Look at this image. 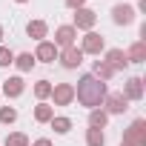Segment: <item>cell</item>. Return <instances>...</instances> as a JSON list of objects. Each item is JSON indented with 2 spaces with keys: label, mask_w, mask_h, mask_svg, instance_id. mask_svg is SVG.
Returning <instances> with one entry per match:
<instances>
[{
  "label": "cell",
  "mask_w": 146,
  "mask_h": 146,
  "mask_svg": "<svg viewBox=\"0 0 146 146\" xmlns=\"http://www.w3.org/2000/svg\"><path fill=\"white\" fill-rule=\"evenodd\" d=\"M120 146H132V143H126V140H120Z\"/></svg>",
  "instance_id": "cell-29"
},
{
  "label": "cell",
  "mask_w": 146,
  "mask_h": 146,
  "mask_svg": "<svg viewBox=\"0 0 146 146\" xmlns=\"http://www.w3.org/2000/svg\"><path fill=\"white\" fill-rule=\"evenodd\" d=\"M106 63H109L115 72H120V69H126V66H129V57H126V52H123V49H109V52H106Z\"/></svg>",
  "instance_id": "cell-11"
},
{
  "label": "cell",
  "mask_w": 146,
  "mask_h": 146,
  "mask_svg": "<svg viewBox=\"0 0 146 146\" xmlns=\"http://www.w3.org/2000/svg\"><path fill=\"white\" fill-rule=\"evenodd\" d=\"M26 35H29V37H35V40L40 43V40L49 35V26H46L43 20H29V26H26Z\"/></svg>",
  "instance_id": "cell-14"
},
{
  "label": "cell",
  "mask_w": 146,
  "mask_h": 146,
  "mask_svg": "<svg viewBox=\"0 0 146 146\" xmlns=\"http://www.w3.org/2000/svg\"><path fill=\"white\" fill-rule=\"evenodd\" d=\"M98 23V12H92V9H75V29H86V32H92V26Z\"/></svg>",
  "instance_id": "cell-6"
},
{
  "label": "cell",
  "mask_w": 146,
  "mask_h": 146,
  "mask_svg": "<svg viewBox=\"0 0 146 146\" xmlns=\"http://www.w3.org/2000/svg\"><path fill=\"white\" fill-rule=\"evenodd\" d=\"M126 57H129V63H143V60H146V43H143V40H135V43L129 46Z\"/></svg>",
  "instance_id": "cell-15"
},
{
  "label": "cell",
  "mask_w": 146,
  "mask_h": 146,
  "mask_svg": "<svg viewBox=\"0 0 146 146\" xmlns=\"http://www.w3.org/2000/svg\"><path fill=\"white\" fill-rule=\"evenodd\" d=\"M35 63H37V60H35V54H29V52H23V54H17V57H15V66H17L20 72H32V69H35Z\"/></svg>",
  "instance_id": "cell-19"
},
{
  "label": "cell",
  "mask_w": 146,
  "mask_h": 146,
  "mask_svg": "<svg viewBox=\"0 0 146 146\" xmlns=\"http://www.w3.org/2000/svg\"><path fill=\"white\" fill-rule=\"evenodd\" d=\"M112 20H115L117 26H129V23L135 20V9L126 6V3H117V6L112 9Z\"/></svg>",
  "instance_id": "cell-9"
},
{
  "label": "cell",
  "mask_w": 146,
  "mask_h": 146,
  "mask_svg": "<svg viewBox=\"0 0 146 146\" xmlns=\"http://www.w3.org/2000/svg\"><path fill=\"white\" fill-rule=\"evenodd\" d=\"M60 63H63L66 69H78V66L83 63V52H80L78 46H69V49H63V54H60Z\"/></svg>",
  "instance_id": "cell-10"
},
{
  "label": "cell",
  "mask_w": 146,
  "mask_h": 146,
  "mask_svg": "<svg viewBox=\"0 0 146 146\" xmlns=\"http://www.w3.org/2000/svg\"><path fill=\"white\" fill-rule=\"evenodd\" d=\"M86 146H106V135L103 129H86Z\"/></svg>",
  "instance_id": "cell-18"
},
{
  "label": "cell",
  "mask_w": 146,
  "mask_h": 146,
  "mask_svg": "<svg viewBox=\"0 0 146 146\" xmlns=\"http://www.w3.org/2000/svg\"><path fill=\"white\" fill-rule=\"evenodd\" d=\"M106 95H109V92H106V83L98 80L95 75H83V78L78 80L75 98H78L80 106H86V109H98V106H103V98H106Z\"/></svg>",
  "instance_id": "cell-1"
},
{
  "label": "cell",
  "mask_w": 146,
  "mask_h": 146,
  "mask_svg": "<svg viewBox=\"0 0 146 146\" xmlns=\"http://www.w3.org/2000/svg\"><path fill=\"white\" fill-rule=\"evenodd\" d=\"M123 140L132 143V146H146V120L143 117L132 120V126L123 132Z\"/></svg>",
  "instance_id": "cell-2"
},
{
  "label": "cell",
  "mask_w": 146,
  "mask_h": 146,
  "mask_svg": "<svg viewBox=\"0 0 146 146\" xmlns=\"http://www.w3.org/2000/svg\"><path fill=\"white\" fill-rule=\"evenodd\" d=\"M12 63H15V54H12V49L0 46V66H12Z\"/></svg>",
  "instance_id": "cell-25"
},
{
  "label": "cell",
  "mask_w": 146,
  "mask_h": 146,
  "mask_svg": "<svg viewBox=\"0 0 146 146\" xmlns=\"http://www.w3.org/2000/svg\"><path fill=\"white\" fill-rule=\"evenodd\" d=\"M83 3H86V0H66L69 9H83Z\"/></svg>",
  "instance_id": "cell-26"
},
{
  "label": "cell",
  "mask_w": 146,
  "mask_h": 146,
  "mask_svg": "<svg viewBox=\"0 0 146 146\" xmlns=\"http://www.w3.org/2000/svg\"><path fill=\"white\" fill-rule=\"evenodd\" d=\"M49 95H52V83H49V80H37V83H35V98H37V100H46Z\"/></svg>",
  "instance_id": "cell-21"
},
{
  "label": "cell",
  "mask_w": 146,
  "mask_h": 146,
  "mask_svg": "<svg viewBox=\"0 0 146 146\" xmlns=\"http://www.w3.org/2000/svg\"><path fill=\"white\" fill-rule=\"evenodd\" d=\"M32 146H52V140H49V137H40V140H35Z\"/></svg>",
  "instance_id": "cell-27"
},
{
  "label": "cell",
  "mask_w": 146,
  "mask_h": 146,
  "mask_svg": "<svg viewBox=\"0 0 146 146\" xmlns=\"http://www.w3.org/2000/svg\"><path fill=\"white\" fill-rule=\"evenodd\" d=\"M103 106H106V115H123L129 109V100L120 95V92H112L103 98Z\"/></svg>",
  "instance_id": "cell-4"
},
{
  "label": "cell",
  "mask_w": 146,
  "mask_h": 146,
  "mask_svg": "<svg viewBox=\"0 0 146 146\" xmlns=\"http://www.w3.org/2000/svg\"><path fill=\"white\" fill-rule=\"evenodd\" d=\"M109 123V115L103 112V109H92V115H89V126L92 129H103Z\"/></svg>",
  "instance_id": "cell-20"
},
{
  "label": "cell",
  "mask_w": 146,
  "mask_h": 146,
  "mask_svg": "<svg viewBox=\"0 0 146 146\" xmlns=\"http://www.w3.org/2000/svg\"><path fill=\"white\" fill-rule=\"evenodd\" d=\"M120 95H123L126 100H140V98H143V80H140V78H129V80H126V89H123Z\"/></svg>",
  "instance_id": "cell-12"
},
{
  "label": "cell",
  "mask_w": 146,
  "mask_h": 146,
  "mask_svg": "<svg viewBox=\"0 0 146 146\" xmlns=\"http://www.w3.org/2000/svg\"><path fill=\"white\" fill-rule=\"evenodd\" d=\"M49 98H54V106H69L75 100V86L72 83H57V86H52Z\"/></svg>",
  "instance_id": "cell-3"
},
{
  "label": "cell",
  "mask_w": 146,
  "mask_h": 146,
  "mask_svg": "<svg viewBox=\"0 0 146 146\" xmlns=\"http://www.w3.org/2000/svg\"><path fill=\"white\" fill-rule=\"evenodd\" d=\"M17 120V109L12 106H0V123H15Z\"/></svg>",
  "instance_id": "cell-23"
},
{
  "label": "cell",
  "mask_w": 146,
  "mask_h": 146,
  "mask_svg": "<svg viewBox=\"0 0 146 146\" xmlns=\"http://www.w3.org/2000/svg\"><path fill=\"white\" fill-rule=\"evenodd\" d=\"M6 146H29V137H26L23 132H15V135L6 137Z\"/></svg>",
  "instance_id": "cell-24"
},
{
  "label": "cell",
  "mask_w": 146,
  "mask_h": 146,
  "mask_svg": "<svg viewBox=\"0 0 146 146\" xmlns=\"http://www.w3.org/2000/svg\"><path fill=\"white\" fill-rule=\"evenodd\" d=\"M49 123H52V129L60 132V135H66V132L72 129V117H52Z\"/></svg>",
  "instance_id": "cell-22"
},
{
  "label": "cell",
  "mask_w": 146,
  "mask_h": 146,
  "mask_svg": "<svg viewBox=\"0 0 146 146\" xmlns=\"http://www.w3.org/2000/svg\"><path fill=\"white\" fill-rule=\"evenodd\" d=\"M75 37H78V29H75V26H60V29L54 32V46L69 49V46H75Z\"/></svg>",
  "instance_id": "cell-8"
},
{
  "label": "cell",
  "mask_w": 146,
  "mask_h": 146,
  "mask_svg": "<svg viewBox=\"0 0 146 146\" xmlns=\"http://www.w3.org/2000/svg\"><path fill=\"white\" fill-rule=\"evenodd\" d=\"M103 49H106V40H103V37L98 35V32H86L80 52H83V54H100Z\"/></svg>",
  "instance_id": "cell-5"
},
{
  "label": "cell",
  "mask_w": 146,
  "mask_h": 146,
  "mask_svg": "<svg viewBox=\"0 0 146 146\" xmlns=\"http://www.w3.org/2000/svg\"><path fill=\"white\" fill-rule=\"evenodd\" d=\"M92 75H95L98 80H112V78H115V69H112L106 60H95V69H92Z\"/></svg>",
  "instance_id": "cell-16"
},
{
  "label": "cell",
  "mask_w": 146,
  "mask_h": 146,
  "mask_svg": "<svg viewBox=\"0 0 146 146\" xmlns=\"http://www.w3.org/2000/svg\"><path fill=\"white\" fill-rule=\"evenodd\" d=\"M54 57H57V46L49 43V40H40L37 49H35V60H40V63H54Z\"/></svg>",
  "instance_id": "cell-7"
},
{
  "label": "cell",
  "mask_w": 146,
  "mask_h": 146,
  "mask_svg": "<svg viewBox=\"0 0 146 146\" xmlns=\"http://www.w3.org/2000/svg\"><path fill=\"white\" fill-rule=\"evenodd\" d=\"M52 117H54V109H52L49 103H37V106H35V120H37V123H49Z\"/></svg>",
  "instance_id": "cell-17"
},
{
  "label": "cell",
  "mask_w": 146,
  "mask_h": 146,
  "mask_svg": "<svg viewBox=\"0 0 146 146\" xmlns=\"http://www.w3.org/2000/svg\"><path fill=\"white\" fill-rule=\"evenodd\" d=\"M23 89H26L23 78H9V80H3V92H6V98H20Z\"/></svg>",
  "instance_id": "cell-13"
},
{
  "label": "cell",
  "mask_w": 146,
  "mask_h": 146,
  "mask_svg": "<svg viewBox=\"0 0 146 146\" xmlns=\"http://www.w3.org/2000/svg\"><path fill=\"white\" fill-rule=\"evenodd\" d=\"M0 43H3V26H0Z\"/></svg>",
  "instance_id": "cell-28"
}]
</instances>
